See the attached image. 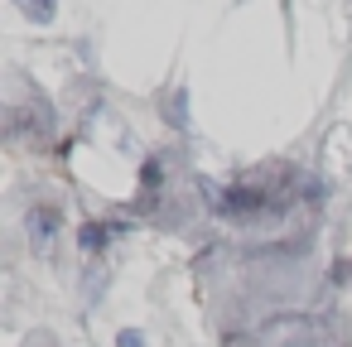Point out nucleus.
I'll return each instance as SVG.
<instances>
[{"label": "nucleus", "mask_w": 352, "mask_h": 347, "mask_svg": "<svg viewBox=\"0 0 352 347\" xmlns=\"http://www.w3.org/2000/svg\"><path fill=\"white\" fill-rule=\"evenodd\" d=\"M54 241H58V212L54 208H34L30 212V246L39 256H54Z\"/></svg>", "instance_id": "obj_1"}, {"label": "nucleus", "mask_w": 352, "mask_h": 347, "mask_svg": "<svg viewBox=\"0 0 352 347\" xmlns=\"http://www.w3.org/2000/svg\"><path fill=\"white\" fill-rule=\"evenodd\" d=\"M121 232H126L121 222H87V227L78 232V246H82V251H102V246H111Z\"/></svg>", "instance_id": "obj_2"}, {"label": "nucleus", "mask_w": 352, "mask_h": 347, "mask_svg": "<svg viewBox=\"0 0 352 347\" xmlns=\"http://www.w3.org/2000/svg\"><path fill=\"white\" fill-rule=\"evenodd\" d=\"M15 5L39 25H54V15H58V0H15Z\"/></svg>", "instance_id": "obj_3"}, {"label": "nucleus", "mask_w": 352, "mask_h": 347, "mask_svg": "<svg viewBox=\"0 0 352 347\" xmlns=\"http://www.w3.org/2000/svg\"><path fill=\"white\" fill-rule=\"evenodd\" d=\"M116 347H145V333L140 328H121L116 333Z\"/></svg>", "instance_id": "obj_4"}]
</instances>
